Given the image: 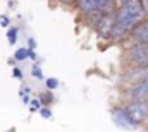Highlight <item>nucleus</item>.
<instances>
[{
    "instance_id": "1",
    "label": "nucleus",
    "mask_w": 148,
    "mask_h": 132,
    "mask_svg": "<svg viewBox=\"0 0 148 132\" xmlns=\"http://www.w3.org/2000/svg\"><path fill=\"white\" fill-rule=\"evenodd\" d=\"M115 16V26L112 33H127L133 31L140 22H143L145 17V10L140 3V0H134L131 3H124L119 7V10L114 14Z\"/></svg>"
},
{
    "instance_id": "2",
    "label": "nucleus",
    "mask_w": 148,
    "mask_h": 132,
    "mask_svg": "<svg viewBox=\"0 0 148 132\" xmlns=\"http://www.w3.org/2000/svg\"><path fill=\"white\" fill-rule=\"evenodd\" d=\"M124 110H126L127 117L131 118V122H133L134 125L143 124V122L148 118V101H138V99H133Z\"/></svg>"
},
{
    "instance_id": "3",
    "label": "nucleus",
    "mask_w": 148,
    "mask_h": 132,
    "mask_svg": "<svg viewBox=\"0 0 148 132\" xmlns=\"http://www.w3.org/2000/svg\"><path fill=\"white\" fill-rule=\"evenodd\" d=\"M95 26L98 29V33L103 34V36H109L114 31V26H115V16L112 14H100L98 19L95 21Z\"/></svg>"
},
{
    "instance_id": "4",
    "label": "nucleus",
    "mask_w": 148,
    "mask_h": 132,
    "mask_svg": "<svg viewBox=\"0 0 148 132\" xmlns=\"http://www.w3.org/2000/svg\"><path fill=\"white\" fill-rule=\"evenodd\" d=\"M112 118H114V122H115L117 127H122V129H127V131H131V129L136 127V125L131 122V118L127 117V113H126L124 108H117V110H114V112H112Z\"/></svg>"
},
{
    "instance_id": "5",
    "label": "nucleus",
    "mask_w": 148,
    "mask_h": 132,
    "mask_svg": "<svg viewBox=\"0 0 148 132\" xmlns=\"http://www.w3.org/2000/svg\"><path fill=\"white\" fill-rule=\"evenodd\" d=\"M131 60L138 65L148 67V45H136L131 50Z\"/></svg>"
},
{
    "instance_id": "6",
    "label": "nucleus",
    "mask_w": 148,
    "mask_h": 132,
    "mask_svg": "<svg viewBox=\"0 0 148 132\" xmlns=\"http://www.w3.org/2000/svg\"><path fill=\"white\" fill-rule=\"evenodd\" d=\"M129 95L133 99H138V101H148V79L147 81H141L140 84L133 86L129 89Z\"/></svg>"
},
{
    "instance_id": "7",
    "label": "nucleus",
    "mask_w": 148,
    "mask_h": 132,
    "mask_svg": "<svg viewBox=\"0 0 148 132\" xmlns=\"http://www.w3.org/2000/svg\"><path fill=\"white\" fill-rule=\"evenodd\" d=\"M131 36L138 45H148V22H140L131 31Z\"/></svg>"
},
{
    "instance_id": "8",
    "label": "nucleus",
    "mask_w": 148,
    "mask_h": 132,
    "mask_svg": "<svg viewBox=\"0 0 148 132\" xmlns=\"http://www.w3.org/2000/svg\"><path fill=\"white\" fill-rule=\"evenodd\" d=\"M79 10L83 14H86V16H98V14H102L97 0H79Z\"/></svg>"
},
{
    "instance_id": "9",
    "label": "nucleus",
    "mask_w": 148,
    "mask_h": 132,
    "mask_svg": "<svg viewBox=\"0 0 148 132\" xmlns=\"http://www.w3.org/2000/svg\"><path fill=\"white\" fill-rule=\"evenodd\" d=\"M28 53H29V50L21 48V50H17V52H16V59H17V60H24V59L28 57Z\"/></svg>"
},
{
    "instance_id": "10",
    "label": "nucleus",
    "mask_w": 148,
    "mask_h": 132,
    "mask_svg": "<svg viewBox=\"0 0 148 132\" xmlns=\"http://www.w3.org/2000/svg\"><path fill=\"white\" fill-rule=\"evenodd\" d=\"M47 86H48L50 89H55V88L59 86V81H57V79H48V81H47Z\"/></svg>"
},
{
    "instance_id": "11",
    "label": "nucleus",
    "mask_w": 148,
    "mask_h": 132,
    "mask_svg": "<svg viewBox=\"0 0 148 132\" xmlns=\"http://www.w3.org/2000/svg\"><path fill=\"white\" fill-rule=\"evenodd\" d=\"M16 34H17V29H10L9 31V41L10 43H16Z\"/></svg>"
},
{
    "instance_id": "12",
    "label": "nucleus",
    "mask_w": 148,
    "mask_h": 132,
    "mask_svg": "<svg viewBox=\"0 0 148 132\" xmlns=\"http://www.w3.org/2000/svg\"><path fill=\"white\" fill-rule=\"evenodd\" d=\"M36 110H40V101L38 99H33L31 101V112H36Z\"/></svg>"
},
{
    "instance_id": "13",
    "label": "nucleus",
    "mask_w": 148,
    "mask_h": 132,
    "mask_svg": "<svg viewBox=\"0 0 148 132\" xmlns=\"http://www.w3.org/2000/svg\"><path fill=\"white\" fill-rule=\"evenodd\" d=\"M33 76H35V77H40V79L43 77V74H41V70H40L38 67H33Z\"/></svg>"
},
{
    "instance_id": "14",
    "label": "nucleus",
    "mask_w": 148,
    "mask_h": 132,
    "mask_svg": "<svg viewBox=\"0 0 148 132\" xmlns=\"http://www.w3.org/2000/svg\"><path fill=\"white\" fill-rule=\"evenodd\" d=\"M140 3H141L143 10H145V12H148V0H140Z\"/></svg>"
},
{
    "instance_id": "15",
    "label": "nucleus",
    "mask_w": 148,
    "mask_h": 132,
    "mask_svg": "<svg viewBox=\"0 0 148 132\" xmlns=\"http://www.w3.org/2000/svg\"><path fill=\"white\" fill-rule=\"evenodd\" d=\"M0 22H2V26H3V28H5V26H7V24H9V19H7V17H3V16H2V17H0Z\"/></svg>"
},
{
    "instance_id": "16",
    "label": "nucleus",
    "mask_w": 148,
    "mask_h": 132,
    "mask_svg": "<svg viewBox=\"0 0 148 132\" xmlns=\"http://www.w3.org/2000/svg\"><path fill=\"white\" fill-rule=\"evenodd\" d=\"M40 112H41V115H43L45 118H48V117H50V112H48V110H45V108H43V110H40Z\"/></svg>"
},
{
    "instance_id": "17",
    "label": "nucleus",
    "mask_w": 148,
    "mask_h": 132,
    "mask_svg": "<svg viewBox=\"0 0 148 132\" xmlns=\"http://www.w3.org/2000/svg\"><path fill=\"white\" fill-rule=\"evenodd\" d=\"M14 76H16V77H21L23 74H21V70H17V69H14Z\"/></svg>"
},
{
    "instance_id": "18",
    "label": "nucleus",
    "mask_w": 148,
    "mask_h": 132,
    "mask_svg": "<svg viewBox=\"0 0 148 132\" xmlns=\"http://www.w3.org/2000/svg\"><path fill=\"white\" fill-rule=\"evenodd\" d=\"M41 99H43V101H47V103H48V101H52V96H41Z\"/></svg>"
},
{
    "instance_id": "19",
    "label": "nucleus",
    "mask_w": 148,
    "mask_h": 132,
    "mask_svg": "<svg viewBox=\"0 0 148 132\" xmlns=\"http://www.w3.org/2000/svg\"><path fill=\"white\" fill-rule=\"evenodd\" d=\"M59 2H64V3H73V2H77V0H59Z\"/></svg>"
}]
</instances>
